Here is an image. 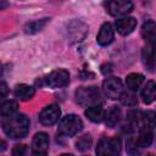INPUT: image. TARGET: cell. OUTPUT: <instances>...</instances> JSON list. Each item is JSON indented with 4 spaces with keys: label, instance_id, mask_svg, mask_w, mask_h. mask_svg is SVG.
Masks as SVG:
<instances>
[{
    "label": "cell",
    "instance_id": "24",
    "mask_svg": "<svg viewBox=\"0 0 156 156\" xmlns=\"http://www.w3.org/2000/svg\"><path fill=\"white\" fill-rule=\"evenodd\" d=\"M91 144H93L91 136H90V135H83V136H80V138L77 140L76 147H77L79 151H87V150L90 149Z\"/></svg>",
    "mask_w": 156,
    "mask_h": 156
},
{
    "label": "cell",
    "instance_id": "21",
    "mask_svg": "<svg viewBox=\"0 0 156 156\" xmlns=\"http://www.w3.org/2000/svg\"><path fill=\"white\" fill-rule=\"evenodd\" d=\"M121 116H122V112L118 107H112L107 113H105V121H106V124L110 127V128H113L118 124L119 119H121Z\"/></svg>",
    "mask_w": 156,
    "mask_h": 156
},
{
    "label": "cell",
    "instance_id": "27",
    "mask_svg": "<svg viewBox=\"0 0 156 156\" xmlns=\"http://www.w3.org/2000/svg\"><path fill=\"white\" fill-rule=\"evenodd\" d=\"M5 146H6V144H5L2 140H0V150H5V149H6Z\"/></svg>",
    "mask_w": 156,
    "mask_h": 156
},
{
    "label": "cell",
    "instance_id": "18",
    "mask_svg": "<svg viewBox=\"0 0 156 156\" xmlns=\"http://www.w3.org/2000/svg\"><path fill=\"white\" fill-rule=\"evenodd\" d=\"M143 62L149 71L154 72L155 68V52H154V45H150V48H144L141 52Z\"/></svg>",
    "mask_w": 156,
    "mask_h": 156
},
{
    "label": "cell",
    "instance_id": "4",
    "mask_svg": "<svg viewBox=\"0 0 156 156\" xmlns=\"http://www.w3.org/2000/svg\"><path fill=\"white\" fill-rule=\"evenodd\" d=\"M121 147H122V144L119 138L104 136L98 143L96 154L100 156H116L121 152Z\"/></svg>",
    "mask_w": 156,
    "mask_h": 156
},
{
    "label": "cell",
    "instance_id": "25",
    "mask_svg": "<svg viewBox=\"0 0 156 156\" xmlns=\"http://www.w3.org/2000/svg\"><path fill=\"white\" fill-rule=\"evenodd\" d=\"M26 152H27L26 145H16L12 149V155H15V156H23Z\"/></svg>",
    "mask_w": 156,
    "mask_h": 156
},
{
    "label": "cell",
    "instance_id": "3",
    "mask_svg": "<svg viewBox=\"0 0 156 156\" xmlns=\"http://www.w3.org/2000/svg\"><path fill=\"white\" fill-rule=\"evenodd\" d=\"M83 129V122L77 115H67L58 123V133L66 136H73Z\"/></svg>",
    "mask_w": 156,
    "mask_h": 156
},
{
    "label": "cell",
    "instance_id": "19",
    "mask_svg": "<svg viewBox=\"0 0 156 156\" xmlns=\"http://www.w3.org/2000/svg\"><path fill=\"white\" fill-rule=\"evenodd\" d=\"M155 88H156V85H155V82H154V80H149V82L146 83V85L144 87V89H143V91H141V98H143V101H144L146 105L151 104V102L155 100V96H156V94H155Z\"/></svg>",
    "mask_w": 156,
    "mask_h": 156
},
{
    "label": "cell",
    "instance_id": "23",
    "mask_svg": "<svg viewBox=\"0 0 156 156\" xmlns=\"http://www.w3.org/2000/svg\"><path fill=\"white\" fill-rule=\"evenodd\" d=\"M119 100H121V102H122L123 105H126V106L133 107V106H136V105H138V99H136V96H135L133 93H130V91H124V90H123V93H122L121 96H119Z\"/></svg>",
    "mask_w": 156,
    "mask_h": 156
},
{
    "label": "cell",
    "instance_id": "28",
    "mask_svg": "<svg viewBox=\"0 0 156 156\" xmlns=\"http://www.w3.org/2000/svg\"><path fill=\"white\" fill-rule=\"evenodd\" d=\"M1 71H2V68H1V65H0V74H1Z\"/></svg>",
    "mask_w": 156,
    "mask_h": 156
},
{
    "label": "cell",
    "instance_id": "12",
    "mask_svg": "<svg viewBox=\"0 0 156 156\" xmlns=\"http://www.w3.org/2000/svg\"><path fill=\"white\" fill-rule=\"evenodd\" d=\"M115 39V32H113V28L110 23H104L98 33V37H96V41L99 45L101 46H106V45H110Z\"/></svg>",
    "mask_w": 156,
    "mask_h": 156
},
{
    "label": "cell",
    "instance_id": "5",
    "mask_svg": "<svg viewBox=\"0 0 156 156\" xmlns=\"http://www.w3.org/2000/svg\"><path fill=\"white\" fill-rule=\"evenodd\" d=\"M105 7L111 16H124L133 10L132 0H105Z\"/></svg>",
    "mask_w": 156,
    "mask_h": 156
},
{
    "label": "cell",
    "instance_id": "2",
    "mask_svg": "<svg viewBox=\"0 0 156 156\" xmlns=\"http://www.w3.org/2000/svg\"><path fill=\"white\" fill-rule=\"evenodd\" d=\"M76 100L83 107L98 105L101 101V93L96 87H79L76 90Z\"/></svg>",
    "mask_w": 156,
    "mask_h": 156
},
{
    "label": "cell",
    "instance_id": "20",
    "mask_svg": "<svg viewBox=\"0 0 156 156\" xmlns=\"http://www.w3.org/2000/svg\"><path fill=\"white\" fill-rule=\"evenodd\" d=\"M48 22H49V18H41V20H35V21L28 22L24 26V32L28 33V34L38 33V32H40L46 26Z\"/></svg>",
    "mask_w": 156,
    "mask_h": 156
},
{
    "label": "cell",
    "instance_id": "13",
    "mask_svg": "<svg viewBox=\"0 0 156 156\" xmlns=\"http://www.w3.org/2000/svg\"><path fill=\"white\" fill-rule=\"evenodd\" d=\"M115 26H116V29H117V32L119 34L128 35L135 29L136 20L134 17H122V18H118L116 21Z\"/></svg>",
    "mask_w": 156,
    "mask_h": 156
},
{
    "label": "cell",
    "instance_id": "6",
    "mask_svg": "<svg viewBox=\"0 0 156 156\" xmlns=\"http://www.w3.org/2000/svg\"><path fill=\"white\" fill-rule=\"evenodd\" d=\"M102 90L104 94L111 99V100H117L119 99L121 94L123 93V84L119 78L116 77H110L104 80L102 83Z\"/></svg>",
    "mask_w": 156,
    "mask_h": 156
},
{
    "label": "cell",
    "instance_id": "9",
    "mask_svg": "<svg viewBox=\"0 0 156 156\" xmlns=\"http://www.w3.org/2000/svg\"><path fill=\"white\" fill-rule=\"evenodd\" d=\"M67 34L69 37V40L72 41H80L85 38L88 34V26L80 21H72L68 23L67 27Z\"/></svg>",
    "mask_w": 156,
    "mask_h": 156
},
{
    "label": "cell",
    "instance_id": "22",
    "mask_svg": "<svg viewBox=\"0 0 156 156\" xmlns=\"http://www.w3.org/2000/svg\"><path fill=\"white\" fill-rule=\"evenodd\" d=\"M17 108H18V105H17L16 101H13V100H6V101H4L0 105V113L4 117H9V116L15 115L17 112Z\"/></svg>",
    "mask_w": 156,
    "mask_h": 156
},
{
    "label": "cell",
    "instance_id": "14",
    "mask_svg": "<svg viewBox=\"0 0 156 156\" xmlns=\"http://www.w3.org/2000/svg\"><path fill=\"white\" fill-rule=\"evenodd\" d=\"M34 93H35L34 88L30 87V85H28V84H18L13 89V95L17 99L22 100V101L30 100L34 96Z\"/></svg>",
    "mask_w": 156,
    "mask_h": 156
},
{
    "label": "cell",
    "instance_id": "26",
    "mask_svg": "<svg viewBox=\"0 0 156 156\" xmlns=\"http://www.w3.org/2000/svg\"><path fill=\"white\" fill-rule=\"evenodd\" d=\"M7 93H9L7 84L5 82H0V99L6 98L7 96Z\"/></svg>",
    "mask_w": 156,
    "mask_h": 156
},
{
    "label": "cell",
    "instance_id": "7",
    "mask_svg": "<svg viewBox=\"0 0 156 156\" xmlns=\"http://www.w3.org/2000/svg\"><path fill=\"white\" fill-rule=\"evenodd\" d=\"M45 83H46V85H49L50 88H54V89L66 87L69 83V73H68V71H66L63 68L55 69L45 77Z\"/></svg>",
    "mask_w": 156,
    "mask_h": 156
},
{
    "label": "cell",
    "instance_id": "17",
    "mask_svg": "<svg viewBox=\"0 0 156 156\" xmlns=\"http://www.w3.org/2000/svg\"><path fill=\"white\" fill-rule=\"evenodd\" d=\"M144 83V76L140 74V73H130L127 76L126 78V84H127V88L130 90V91H136L141 88Z\"/></svg>",
    "mask_w": 156,
    "mask_h": 156
},
{
    "label": "cell",
    "instance_id": "11",
    "mask_svg": "<svg viewBox=\"0 0 156 156\" xmlns=\"http://www.w3.org/2000/svg\"><path fill=\"white\" fill-rule=\"evenodd\" d=\"M152 132L151 128H143L139 129V134L134 140H129L130 147H149L152 144Z\"/></svg>",
    "mask_w": 156,
    "mask_h": 156
},
{
    "label": "cell",
    "instance_id": "10",
    "mask_svg": "<svg viewBox=\"0 0 156 156\" xmlns=\"http://www.w3.org/2000/svg\"><path fill=\"white\" fill-rule=\"evenodd\" d=\"M49 135L44 132H39L33 136L32 140V152L34 155H45L49 149Z\"/></svg>",
    "mask_w": 156,
    "mask_h": 156
},
{
    "label": "cell",
    "instance_id": "1",
    "mask_svg": "<svg viewBox=\"0 0 156 156\" xmlns=\"http://www.w3.org/2000/svg\"><path fill=\"white\" fill-rule=\"evenodd\" d=\"M5 134L11 139L24 138L29 132V119L24 115L15 113L6 117V121L2 124Z\"/></svg>",
    "mask_w": 156,
    "mask_h": 156
},
{
    "label": "cell",
    "instance_id": "8",
    "mask_svg": "<svg viewBox=\"0 0 156 156\" xmlns=\"http://www.w3.org/2000/svg\"><path fill=\"white\" fill-rule=\"evenodd\" d=\"M61 115V110L57 105H49L41 110L39 113V122L43 126H52L55 124Z\"/></svg>",
    "mask_w": 156,
    "mask_h": 156
},
{
    "label": "cell",
    "instance_id": "15",
    "mask_svg": "<svg viewBox=\"0 0 156 156\" xmlns=\"http://www.w3.org/2000/svg\"><path fill=\"white\" fill-rule=\"evenodd\" d=\"M105 110L101 107L100 104L98 105H93V106H89L87 110H85V116L94 123H100L105 119Z\"/></svg>",
    "mask_w": 156,
    "mask_h": 156
},
{
    "label": "cell",
    "instance_id": "16",
    "mask_svg": "<svg viewBox=\"0 0 156 156\" xmlns=\"http://www.w3.org/2000/svg\"><path fill=\"white\" fill-rule=\"evenodd\" d=\"M141 35L147 43H150V45H154L156 39V24L152 20L144 22L141 27Z\"/></svg>",
    "mask_w": 156,
    "mask_h": 156
}]
</instances>
